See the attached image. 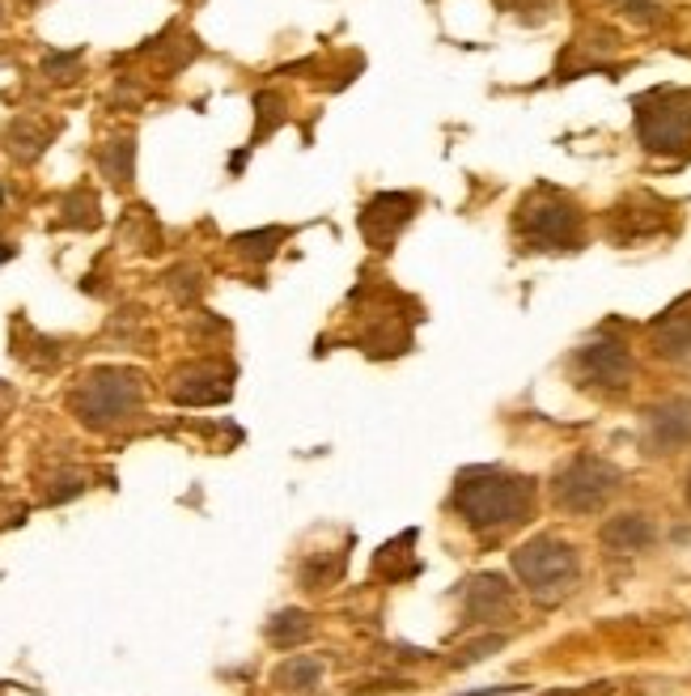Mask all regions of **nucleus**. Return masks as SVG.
<instances>
[{
	"mask_svg": "<svg viewBox=\"0 0 691 696\" xmlns=\"http://www.w3.org/2000/svg\"><path fill=\"white\" fill-rule=\"evenodd\" d=\"M535 481L505 467H467L454 484V510L476 535H505L535 514Z\"/></svg>",
	"mask_w": 691,
	"mask_h": 696,
	"instance_id": "nucleus-1",
	"label": "nucleus"
},
{
	"mask_svg": "<svg viewBox=\"0 0 691 696\" xmlns=\"http://www.w3.org/2000/svg\"><path fill=\"white\" fill-rule=\"evenodd\" d=\"M514 574L535 603H565L581 582V556L556 535H535L514 553Z\"/></svg>",
	"mask_w": 691,
	"mask_h": 696,
	"instance_id": "nucleus-2",
	"label": "nucleus"
},
{
	"mask_svg": "<svg viewBox=\"0 0 691 696\" xmlns=\"http://www.w3.org/2000/svg\"><path fill=\"white\" fill-rule=\"evenodd\" d=\"M144 383L136 370H120V365H102L90 370L81 383L69 391V408L77 412L81 425L90 430H115L120 421H128L141 408Z\"/></svg>",
	"mask_w": 691,
	"mask_h": 696,
	"instance_id": "nucleus-3",
	"label": "nucleus"
},
{
	"mask_svg": "<svg viewBox=\"0 0 691 696\" xmlns=\"http://www.w3.org/2000/svg\"><path fill=\"white\" fill-rule=\"evenodd\" d=\"M514 230L526 251H581L586 242V216L569 195L539 188L518 204Z\"/></svg>",
	"mask_w": 691,
	"mask_h": 696,
	"instance_id": "nucleus-4",
	"label": "nucleus"
},
{
	"mask_svg": "<svg viewBox=\"0 0 691 696\" xmlns=\"http://www.w3.org/2000/svg\"><path fill=\"white\" fill-rule=\"evenodd\" d=\"M637 137L649 153H662V158L691 153L688 90H649V94L637 98Z\"/></svg>",
	"mask_w": 691,
	"mask_h": 696,
	"instance_id": "nucleus-5",
	"label": "nucleus"
},
{
	"mask_svg": "<svg viewBox=\"0 0 691 696\" xmlns=\"http://www.w3.org/2000/svg\"><path fill=\"white\" fill-rule=\"evenodd\" d=\"M620 484L623 472L616 463H607L598 455H577L551 476V502L560 505L565 514H598L620 493Z\"/></svg>",
	"mask_w": 691,
	"mask_h": 696,
	"instance_id": "nucleus-6",
	"label": "nucleus"
},
{
	"mask_svg": "<svg viewBox=\"0 0 691 696\" xmlns=\"http://www.w3.org/2000/svg\"><path fill=\"white\" fill-rule=\"evenodd\" d=\"M572 379L586 391H602V395H623L632 386L637 374V361L623 349L620 340H595V344H581L569 361Z\"/></svg>",
	"mask_w": 691,
	"mask_h": 696,
	"instance_id": "nucleus-7",
	"label": "nucleus"
},
{
	"mask_svg": "<svg viewBox=\"0 0 691 696\" xmlns=\"http://www.w3.org/2000/svg\"><path fill=\"white\" fill-rule=\"evenodd\" d=\"M416 209H420V195L378 192L369 204H365V209H360L357 225H360V234H365V242H369L374 251H390L395 239L407 230V221L416 216Z\"/></svg>",
	"mask_w": 691,
	"mask_h": 696,
	"instance_id": "nucleus-8",
	"label": "nucleus"
},
{
	"mask_svg": "<svg viewBox=\"0 0 691 696\" xmlns=\"http://www.w3.org/2000/svg\"><path fill=\"white\" fill-rule=\"evenodd\" d=\"M641 442L649 455H674V451H688L691 446V400L688 395H674L662 400L644 412Z\"/></svg>",
	"mask_w": 691,
	"mask_h": 696,
	"instance_id": "nucleus-9",
	"label": "nucleus"
},
{
	"mask_svg": "<svg viewBox=\"0 0 691 696\" xmlns=\"http://www.w3.org/2000/svg\"><path fill=\"white\" fill-rule=\"evenodd\" d=\"M463 621L467 625H497L514 621V591L501 574H479L463 586Z\"/></svg>",
	"mask_w": 691,
	"mask_h": 696,
	"instance_id": "nucleus-10",
	"label": "nucleus"
},
{
	"mask_svg": "<svg viewBox=\"0 0 691 696\" xmlns=\"http://www.w3.org/2000/svg\"><path fill=\"white\" fill-rule=\"evenodd\" d=\"M230 379H234L230 365L195 361V365H183V370L174 374L170 395H174L179 404H191V408H200V404H221V400H230Z\"/></svg>",
	"mask_w": 691,
	"mask_h": 696,
	"instance_id": "nucleus-11",
	"label": "nucleus"
},
{
	"mask_svg": "<svg viewBox=\"0 0 691 696\" xmlns=\"http://www.w3.org/2000/svg\"><path fill=\"white\" fill-rule=\"evenodd\" d=\"M598 539H602L607 553L632 556V553H644V548L658 539V527H653L649 514H616V518L602 523Z\"/></svg>",
	"mask_w": 691,
	"mask_h": 696,
	"instance_id": "nucleus-12",
	"label": "nucleus"
},
{
	"mask_svg": "<svg viewBox=\"0 0 691 696\" xmlns=\"http://www.w3.org/2000/svg\"><path fill=\"white\" fill-rule=\"evenodd\" d=\"M649 349L662 361H691V311H670L649 327Z\"/></svg>",
	"mask_w": 691,
	"mask_h": 696,
	"instance_id": "nucleus-13",
	"label": "nucleus"
},
{
	"mask_svg": "<svg viewBox=\"0 0 691 696\" xmlns=\"http://www.w3.org/2000/svg\"><path fill=\"white\" fill-rule=\"evenodd\" d=\"M51 137H55V128L22 115V120H9V128H4V149H9V158H13V162L30 167V162H39V158H43V149L51 144Z\"/></svg>",
	"mask_w": 691,
	"mask_h": 696,
	"instance_id": "nucleus-14",
	"label": "nucleus"
},
{
	"mask_svg": "<svg viewBox=\"0 0 691 696\" xmlns=\"http://www.w3.org/2000/svg\"><path fill=\"white\" fill-rule=\"evenodd\" d=\"M98 170L111 188L128 192L132 179H136V141L132 137H111V141L98 149Z\"/></svg>",
	"mask_w": 691,
	"mask_h": 696,
	"instance_id": "nucleus-15",
	"label": "nucleus"
},
{
	"mask_svg": "<svg viewBox=\"0 0 691 696\" xmlns=\"http://www.w3.org/2000/svg\"><path fill=\"white\" fill-rule=\"evenodd\" d=\"M60 230H98L102 225V209H98V195L90 188H72L60 200Z\"/></svg>",
	"mask_w": 691,
	"mask_h": 696,
	"instance_id": "nucleus-16",
	"label": "nucleus"
},
{
	"mask_svg": "<svg viewBox=\"0 0 691 696\" xmlns=\"http://www.w3.org/2000/svg\"><path fill=\"white\" fill-rule=\"evenodd\" d=\"M318 679H323V663L306 658V654H293L285 667L276 672V688H285V693H314Z\"/></svg>",
	"mask_w": 691,
	"mask_h": 696,
	"instance_id": "nucleus-17",
	"label": "nucleus"
},
{
	"mask_svg": "<svg viewBox=\"0 0 691 696\" xmlns=\"http://www.w3.org/2000/svg\"><path fill=\"white\" fill-rule=\"evenodd\" d=\"M311 633H314V625L306 612H281V616H272V625H267V642L288 649V646H297V642H306Z\"/></svg>",
	"mask_w": 691,
	"mask_h": 696,
	"instance_id": "nucleus-18",
	"label": "nucleus"
},
{
	"mask_svg": "<svg viewBox=\"0 0 691 696\" xmlns=\"http://www.w3.org/2000/svg\"><path fill=\"white\" fill-rule=\"evenodd\" d=\"M255 111H260V128H255V137H251V149H255L260 141H267V137H272V132L288 120L285 115V94H276V90H260V94H255Z\"/></svg>",
	"mask_w": 691,
	"mask_h": 696,
	"instance_id": "nucleus-19",
	"label": "nucleus"
},
{
	"mask_svg": "<svg viewBox=\"0 0 691 696\" xmlns=\"http://www.w3.org/2000/svg\"><path fill=\"white\" fill-rule=\"evenodd\" d=\"M276 242H285V230H281V225H267V230L238 234V239H234V251L246 255V260H272V255H276Z\"/></svg>",
	"mask_w": 691,
	"mask_h": 696,
	"instance_id": "nucleus-20",
	"label": "nucleus"
},
{
	"mask_svg": "<svg viewBox=\"0 0 691 696\" xmlns=\"http://www.w3.org/2000/svg\"><path fill=\"white\" fill-rule=\"evenodd\" d=\"M81 64H85V51H48L39 69H43V77L55 81V85H69V81L81 77Z\"/></svg>",
	"mask_w": 691,
	"mask_h": 696,
	"instance_id": "nucleus-21",
	"label": "nucleus"
},
{
	"mask_svg": "<svg viewBox=\"0 0 691 696\" xmlns=\"http://www.w3.org/2000/svg\"><path fill=\"white\" fill-rule=\"evenodd\" d=\"M166 289L183 302V306H191L200 293H204V281H200V268H191V264H179L174 272L166 276Z\"/></svg>",
	"mask_w": 691,
	"mask_h": 696,
	"instance_id": "nucleus-22",
	"label": "nucleus"
},
{
	"mask_svg": "<svg viewBox=\"0 0 691 696\" xmlns=\"http://www.w3.org/2000/svg\"><path fill=\"white\" fill-rule=\"evenodd\" d=\"M623 18H632V22L641 26H658L667 18V4L662 0H620Z\"/></svg>",
	"mask_w": 691,
	"mask_h": 696,
	"instance_id": "nucleus-23",
	"label": "nucleus"
},
{
	"mask_svg": "<svg viewBox=\"0 0 691 696\" xmlns=\"http://www.w3.org/2000/svg\"><path fill=\"white\" fill-rule=\"evenodd\" d=\"M81 488H85V476H81V472H60V476H51L48 502H51V505L69 502V497H77Z\"/></svg>",
	"mask_w": 691,
	"mask_h": 696,
	"instance_id": "nucleus-24",
	"label": "nucleus"
},
{
	"mask_svg": "<svg viewBox=\"0 0 691 696\" xmlns=\"http://www.w3.org/2000/svg\"><path fill=\"white\" fill-rule=\"evenodd\" d=\"M509 9H518V18L530 26H539V22H548L551 18V9H556V0H505Z\"/></svg>",
	"mask_w": 691,
	"mask_h": 696,
	"instance_id": "nucleus-25",
	"label": "nucleus"
},
{
	"mask_svg": "<svg viewBox=\"0 0 691 696\" xmlns=\"http://www.w3.org/2000/svg\"><path fill=\"white\" fill-rule=\"evenodd\" d=\"M26 4H30V9H39V4H43V0H26Z\"/></svg>",
	"mask_w": 691,
	"mask_h": 696,
	"instance_id": "nucleus-26",
	"label": "nucleus"
},
{
	"mask_svg": "<svg viewBox=\"0 0 691 696\" xmlns=\"http://www.w3.org/2000/svg\"><path fill=\"white\" fill-rule=\"evenodd\" d=\"M0 26H4V0H0Z\"/></svg>",
	"mask_w": 691,
	"mask_h": 696,
	"instance_id": "nucleus-27",
	"label": "nucleus"
},
{
	"mask_svg": "<svg viewBox=\"0 0 691 696\" xmlns=\"http://www.w3.org/2000/svg\"><path fill=\"white\" fill-rule=\"evenodd\" d=\"M688 505H691V476H688Z\"/></svg>",
	"mask_w": 691,
	"mask_h": 696,
	"instance_id": "nucleus-28",
	"label": "nucleus"
}]
</instances>
